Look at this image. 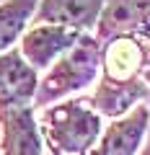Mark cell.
Returning a JSON list of instances; mask_svg holds the SVG:
<instances>
[{
	"mask_svg": "<svg viewBox=\"0 0 150 155\" xmlns=\"http://www.w3.org/2000/svg\"><path fill=\"white\" fill-rule=\"evenodd\" d=\"M3 155H42V134L34 116V106H21L0 114Z\"/></svg>",
	"mask_w": 150,
	"mask_h": 155,
	"instance_id": "8",
	"label": "cell"
},
{
	"mask_svg": "<svg viewBox=\"0 0 150 155\" xmlns=\"http://www.w3.org/2000/svg\"><path fill=\"white\" fill-rule=\"evenodd\" d=\"M150 23V0H106L96 21L101 44L114 36H137Z\"/></svg>",
	"mask_w": 150,
	"mask_h": 155,
	"instance_id": "7",
	"label": "cell"
},
{
	"mask_svg": "<svg viewBox=\"0 0 150 155\" xmlns=\"http://www.w3.org/2000/svg\"><path fill=\"white\" fill-rule=\"evenodd\" d=\"M36 124L49 155H88L101 137V114L83 98L44 106Z\"/></svg>",
	"mask_w": 150,
	"mask_h": 155,
	"instance_id": "2",
	"label": "cell"
},
{
	"mask_svg": "<svg viewBox=\"0 0 150 155\" xmlns=\"http://www.w3.org/2000/svg\"><path fill=\"white\" fill-rule=\"evenodd\" d=\"M36 5L39 0H0V54L21 39Z\"/></svg>",
	"mask_w": 150,
	"mask_h": 155,
	"instance_id": "10",
	"label": "cell"
},
{
	"mask_svg": "<svg viewBox=\"0 0 150 155\" xmlns=\"http://www.w3.org/2000/svg\"><path fill=\"white\" fill-rule=\"evenodd\" d=\"M142 75H145V80L150 83V70H142Z\"/></svg>",
	"mask_w": 150,
	"mask_h": 155,
	"instance_id": "12",
	"label": "cell"
},
{
	"mask_svg": "<svg viewBox=\"0 0 150 155\" xmlns=\"http://www.w3.org/2000/svg\"><path fill=\"white\" fill-rule=\"evenodd\" d=\"M148 124H150L148 106L142 104L132 106L127 114L117 116L106 129H101L98 142L88 155H137L145 132H148Z\"/></svg>",
	"mask_w": 150,
	"mask_h": 155,
	"instance_id": "5",
	"label": "cell"
},
{
	"mask_svg": "<svg viewBox=\"0 0 150 155\" xmlns=\"http://www.w3.org/2000/svg\"><path fill=\"white\" fill-rule=\"evenodd\" d=\"M106 0H39L34 23H60L85 31L96 26Z\"/></svg>",
	"mask_w": 150,
	"mask_h": 155,
	"instance_id": "9",
	"label": "cell"
},
{
	"mask_svg": "<svg viewBox=\"0 0 150 155\" xmlns=\"http://www.w3.org/2000/svg\"><path fill=\"white\" fill-rule=\"evenodd\" d=\"M83 31L60 23H36L34 28L21 34V54L34 70H47L57 57H62L70 49Z\"/></svg>",
	"mask_w": 150,
	"mask_h": 155,
	"instance_id": "4",
	"label": "cell"
},
{
	"mask_svg": "<svg viewBox=\"0 0 150 155\" xmlns=\"http://www.w3.org/2000/svg\"><path fill=\"white\" fill-rule=\"evenodd\" d=\"M36 85V70L23 60L18 49H5L0 54V114L31 106Z\"/></svg>",
	"mask_w": 150,
	"mask_h": 155,
	"instance_id": "6",
	"label": "cell"
},
{
	"mask_svg": "<svg viewBox=\"0 0 150 155\" xmlns=\"http://www.w3.org/2000/svg\"><path fill=\"white\" fill-rule=\"evenodd\" d=\"M137 155H150V124H148V132H145V140H142V145H140Z\"/></svg>",
	"mask_w": 150,
	"mask_h": 155,
	"instance_id": "11",
	"label": "cell"
},
{
	"mask_svg": "<svg viewBox=\"0 0 150 155\" xmlns=\"http://www.w3.org/2000/svg\"><path fill=\"white\" fill-rule=\"evenodd\" d=\"M101 83L91 98V106L101 116L127 114L145 96V85L137 78L145 70V52L137 36H114L101 44Z\"/></svg>",
	"mask_w": 150,
	"mask_h": 155,
	"instance_id": "1",
	"label": "cell"
},
{
	"mask_svg": "<svg viewBox=\"0 0 150 155\" xmlns=\"http://www.w3.org/2000/svg\"><path fill=\"white\" fill-rule=\"evenodd\" d=\"M101 70V41L93 34H80L78 41L70 47L62 57H57L47 67L44 80H39L31 106L44 109L49 104H57L60 98L75 93L93 83Z\"/></svg>",
	"mask_w": 150,
	"mask_h": 155,
	"instance_id": "3",
	"label": "cell"
}]
</instances>
